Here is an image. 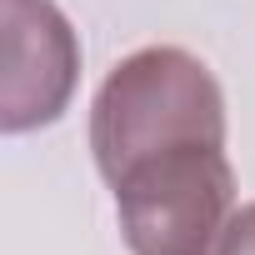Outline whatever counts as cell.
Returning a JSON list of instances; mask_svg holds the SVG:
<instances>
[{
    "instance_id": "obj_4",
    "label": "cell",
    "mask_w": 255,
    "mask_h": 255,
    "mask_svg": "<svg viewBox=\"0 0 255 255\" xmlns=\"http://www.w3.org/2000/svg\"><path fill=\"white\" fill-rule=\"evenodd\" d=\"M215 255H255V205H240L230 215V225L220 230Z\"/></svg>"
},
{
    "instance_id": "obj_3",
    "label": "cell",
    "mask_w": 255,
    "mask_h": 255,
    "mask_svg": "<svg viewBox=\"0 0 255 255\" xmlns=\"http://www.w3.org/2000/svg\"><path fill=\"white\" fill-rule=\"evenodd\" d=\"M80 75V40L50 0H0V130L60 120Z\"/></svg>"
},
{
    "instance_id": "obj_1",
    "label": "cell",
    "mask_w": 255,
    "mask_h": 255,
    "mask_svg": "<svg viewBox=\"0 0 255 255\" xmlns=\"http://www.w3.org/2000/svg\"><path fill=\"white\" fill-rule=\"evenodd\" d=\"M225 145V95L205 60L180 45H145L125 55L90 105V150L115 185L135 165L180 150Z\"/></svg>"
},
{
    "instance_id": "obj_2",
    "label": "cell",
    "mask_w": 255,
    "mask_h": 255,
    "mask_svg": "<svg viewBox=\"0 0 255 255\" xmlns=\"http://www.w3.org/2000/svg\"><path fill=\"white\" fill-rule=\"evenodd\" d=\"M110 190L130 255H210L235 215V170L225 145L165 150L120 175Z\"/></svg>"
}]
</instances>
